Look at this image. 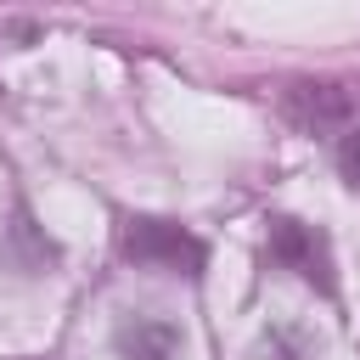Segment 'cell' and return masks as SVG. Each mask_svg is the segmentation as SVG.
Masks as SVG:
<instances>
[{
  "mask_svg": "<svg viewBox=\"0 0 360 360\" xmlns=\"http://www.w3.org/2000/svg\"><path fill=\"white\" fill-rule=\"evenodd\" d=\"M270 259L287 264V270H298V276H304L309 287H321V292L338 287V281H332L326 236H321L315 225H304V219H270Z\"/></svg>",
  "mask_w": 360,
  "mask_h": 360,
  "instance_id": "obj_2",
  "label": "cell"
},
{
  "mask_svg": "<svg viewBox=\"0 0 360 360\" xmlns=\"http://www.w3.org/2000/svg\"><path fill=\"white\" fill-rule=\"evenodd\" d=\"M118 253L141 270H174V276H202V259H208V248L191 231L169 219H146V214L118 225Z\"/></svg>",
  "mask_w": 360,
  "mask_h": 360,
  "instance_id": "obj_1",
  "label": "cell"
},
{
  "mask_svg": "<svg viewBox=\"0 0 360 360\" xmlns=\"http://www.w3.org/2000/svg\"><path fill=\"white\" fill-rule=\"evenodd\" d=\"M287 112H292L304 129H326V124H343V118H349V96H343L338 84H292Z\"/></svg>",
  "mask_w": 360,
  "mask_h": 360,
  "instance_id": "obj_3",
  "label": "cell"
},
{
  "mask_svg": "<svg viewBox=\"0 0 360 360\" xmlns=\"http://www.w3.org/2000/svg\"><path fill=\"white\" fill-rule=\"evenodd\" d=\"M338 163H343V180H349V186L360 191V129H354V135L343 141V152H338Z\"/></svg>",
  "mask_w": 360,
  "mask_h": 360,
  "instance_id": "obj_5",
  "label": "cell"
},
{
  "mask_svg": "<svg viewBox=\"0 0 360 360\" xmlns=\"http://www.w3.org/2000/svg\"><path fill=\"white\" fill-rule=\"evenodd\" d=\"M118 354L124 360H174L180 354V332L169 321H124L118 326Z\"/></svg>",
  "mask_w": 360,
  "mask_h": 360,
  "instance_id": "obj_4",
  "label": "cell"
}]
</instances>
